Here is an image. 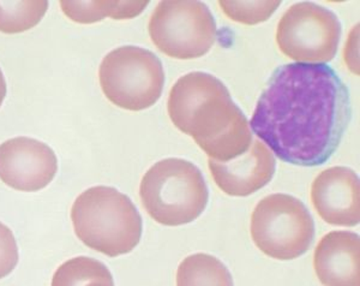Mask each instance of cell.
Here are the masks:
<instances>
[{
	"label": "cell",
	"mask_w": 360,
	"mask_h": 286,
	"mask_svg": "<svg viewBox=\"0 0 360 286\" xmlns=\"http://www.w3.org/2000/svg\"><path fill=\"white\" fill-rule=\"evenodd\" d=\"M251 237L266 256L281 261L295 260L310 249L315 240V223L299 199L273 194L255 207Z\"/></svg>",
	"instance_id": "6"
},
{
	"label": "cell",
	"mask_w": 360,
	"mask_h": 286,
	"mask_svg": "<svg viewBox=\"0 0 360 286\" xmlns=\"http://www.w3.org/2000/svg\"><path fill=\"white\" fill-rule=\"evenodd\" d=\"M144 209L156 223L180 226L196 220L208 204L205 177L196 165L179 158L156 163L139 187Z\"/></svg>",
	"instance_id": "4"
},
{
	"label": "cell",
	"mask_w": 360,
	"mask_h": 286,
	"mask_svg": "<svg viewBox=\"0 0 360 286\" xmlns=\"http://www.w3.org/2000/svg\"><path fill=\"white\" fill-rule=\"evenodd\" d=\"M352 118L348 87L327 64L278 66L250 127L285 163L315 168L332 158Z\"/></svg>",
	"instance_id": "1"
},
{
	"label": "cell",
	"mask_w": 360,
	"mask_h": 286,
	"mask_svg": "<svg viewBox=\"0 0 360 286\" xmlns=\"http://www.w3.org/2000/svg\"><path fill=\"white\" fill-rule=\"evenodd\" d=\"M5 97H6V81H5L3 71L0 70V106L4 101Z\"/></svg>",
	"instance_id": "19"
},
{
	"label": "cell",
	"mask_w": 360,
	"mask_h": 286,
	"mask_svg": "<svg viewBox=\"0 0 360 286\" xmlns=\"http://www.w3.org/2000/svg\"><path fill=\"white\" fill-rule=\"evenodd\" d=\"M229 20L246 25H255L269 20L281 1H219Z\"/></svg>",
	"instance_id": "17"
},
{
	"label": "cell",
	"mask_w": 360,
	"mask_h": 286,
	"mask_svg": "<svg viewBox=\"0 0 360 286\" xmlns=\"http://www.w3.org/2000/svg\"><path fill=\"white\" fill-rule=\"evenodd\" d=\"M214 182L229 197H245L264 188L274 177L276 160L269 148L254 139L242 156L225 163L208 160Z\"/></svg>",
	"instance_id": "11"
},
{
	"label": "cell",
	"mask_w": 360,
	"mask_h": 286,
	"mask_svg": "<svg viewBox=\"0 0 360 286\" xmlns=\"http://www.w3.org/2000/svg\"><path fill=\"white\" fill-rule=\"evenodd\" d=\"M18 247L13 231L0 223V279L8 277L18 263Z\"/></svg>",
	"instance_id": "18"
},
{
	"label": "cell",
	"mask_w": 360,
	"mask_h": 286,
	"mask_svg": "<svg viewBox=\"0 0 360 286\" xmlns=\"http://www.w3.org/2000/svg\"><path fill=\"white\" fill-rule=\"evenodd\" d=\"M148 5L149 1H60L63 13L70 20L82 25L95 23L107 16L113 20L134 18L139 16Z\"/></svg>",
	"instance_id": "13"
},
{
	"label": "cell",
	"mask_w": 360,
	"mask_h": 286,
	"mask_svg": "<svg viewBox=\"0 0 360 286\" xmlns=\"http://www.w3.org/2000/svg\"><path fill=\"white\" fill-rule=\"evenodd\" d=\"M229 268L219 259L208 254H193L180 263L176 285H232Z\"/></svg>",
	"instance_id": "14"
},
{
	"label": "cell",
	"mask_w": 360,
	"mask_h": 286,
	"mask_svg": "<svg viewBox=\"0 0 360 286\" xmlns=\"http://www.w3.org/2000/svg\"><path fill=\"white\" fill-rule=\"evenodd\" d=\"M311 202L328 224L356 226L360 220L359 177L345 166L324 170L312 183Z\"/></svg>",
	"instance_id": "10"
},
{
	"label": "cell",
	"mask_w": 360,
	"mask_h": 286,
	"mask_svg": "<svg viewBox=\"0 0 360 286\" xmlns=\"http://www.w3.org/2000/svg\"><path fill=\"white\" fill-rule=\"evenodd\" d=\"M167 112L174 127L191 136L209 159H234L254 141L246 116L213 75L195 71L180 77L168 95Z\"/></svg>",
	"instance_id": "2"
},
{
	"label": "cell",
	"mask_w": 360,
	"mask_h": 286,
	"mask_svg": "<svg viewBox=\"0 0 360 286\" xmlns=\"http://www.w3.org/2000/svg\"><path fill=\"white\" fill-rule=\"evenodd\" d=\"M148 32L160 52L183 61L208 54L217 35L213 13L197 0L160 1L149 20Z\"/></svg>",
	"instance_id": "7"
},
{
	"label": "cell",
	"mask_w": 360,
	"mask_h": 286,
	"mask_svg": "<svg viewBox=\"0 0 360 286\" xmlns=\"http://www.w3.org/2000/svg\"><path fill=\"white\" fill-rule=\"evenodd\" d=\"M359 244L356 233H327L314 253V268L319 282L328 286H359Z\"/></svg>",
	"instance_id": "12"
},
{
	"label": "cell",
	"mask_w": 360,
	"mask_h": 286,
	"mask_svg": "<svg viewBox=\"0 0 360 286\" xmlns=\"http://www.w3.org/2000/svg\"><path fill=\"white\" fill-rule=\"evenodd\" d=\"M111 272L103 262L79 256L63 263L54 273L52 285H113Z\"/></svg>",
	"instance_id": "15"
},
{
	"label": "cell",
	"mask_w": 360,
	"mask_h": 286,
	"mask_svg": "<svg viewBox=\"0 0 360 286\" xmlns=\"http://www.w3.org/2000/svg\"><path fill=\"white\" fill-rule=\"evenodd\" d=\"M49 8L46 0L0 1V32L18 34L40 23Z\"/></svg>",
	"instance_id": "16"
},
{
	"label": "cell",
	"mask_w": 360,
	"mask_h": 286,
	"mask_svg": "<svg viewBox=\"0 0 360 286\" xmlns=\"http://www.w3.org/2000/svg\"><path fill=\"white\" fill-rule=\"evenodd\" d=\"M341 32V23L332 10L303 1L283 13L276 29V44L297 63L326 64L336 56Z\"/></svg>",
	"instance_id": "8"
},
{
	"label": "cell",
	"mask_w": 360,
	"mask_h": 286,
	"mask_svg": "<svg viewBox=\"0 0 360 286\" xmlns=\"http://www.w3.org/2000/svg\"><path fill=\"white\" fill-rule=\"evenodd\" d=\"M52 148L30 137H15L0 144V180L18 192H39L57 175Z\"/></svg>",
	"instance_id": "9"
},
{
	"label": "cell",
	"mask_w": 360,
	"mask_h": 286,
	"mask_svg": "<svg viewBox=\"0 0 360 286\" xmlns=\"http://www.w3.org/2000/svg\"><path fill=\"white\" fill-rule=\"evenodd\" d=\"M75 233L90 249L110 258L130 253L139 245L143 221L130 197L112 187H93L71 209Z\"/></svg>",
	"instance_id": "3"
},
{
	"label": "cell",
	"mask_w": 360,
	"mask_h": 286,
	"mask_svg": "<svg viewBox=\"0 0 360 286\" xmlns=\"http://www.w3.org/2000/svg\"><path fill=\"white\" fill-rule=\"evenodd\" d=\"M98 81L106 98L127 111L155 105L165 86L164 66L156 54L137 46H123L103 58Z\"/></svg>",
	"instance_id": "5"
}]
</instances>
